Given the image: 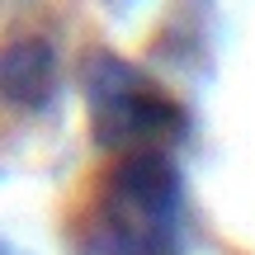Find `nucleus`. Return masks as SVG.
I'll list each match as a JSON object with an SVG mask.
<instances>
[{"label": "nucleus", "instance_id": "1", "mask_svg": "<svg viewBox=\"0 0 255 255\" xmlns=\"http://www.w3.org/2000/svg\"><path fill=\"white\" fill-rule=\"evenodd\" d=\"M184 180L165 151L114 156L76 222V255H180Z\"/></svg>", "mask_w": 255, "mask_h": 255}, {"label": "nucleus", "instance_id": "2", "mask_svg": "<svg viewBox=\"0 0 255 255\" xmlns=\"http://www.w3.org/2000/svg\"><path fill=\"white\" fill-rule=\"evenodd\" d=\"M85 109H90V137L100 151H165L184 128V114L151 76L132 62L95 52L85 62Z\"/></svg>", "mask_w": 255, "mask_h": 255}, {"label": "nucleus", "instance_id": "3", "mask_svg": "<svg viewBox=\"0 0 255 255\" xmlns=\"http://www.w3.org/2000/svg\"><path fill=\"white\" fill-rule=\"evenodd\" d=\"M62 85V62L57 47L47 38L28 33V38H9L0 47V104L5 109H47Z\"/></svg>", "mask_w": 255, "mask_h": 255}, {"label": "nucleus", "instance_id": "4", "mask_svg": "<svg viewBox=\"0 0 255 255\" xmlns=\"http://www.w3.org/2000/svg\"><path fill=\"white\" fill-rule=\"evenodd\" d=\"M0 255H14V251H9V246H0Z\"/></svg>", "mask_w": 255, "mask_h": 255}]
</instances>
